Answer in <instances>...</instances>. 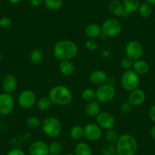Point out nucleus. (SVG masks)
<instances>
[{
	"mask_svg": "<svg viewBox=\"0 0 155 155\" xmlns=\"http://www.w3.org/2000/svg\"><path fill=\"white\" fill-rule=\"evenodd\" d=\"M54 57L58 61L71 60L78 56V47L77 44L69 40H62L56 43L53 49Z\"/></svg>",
	"mask_w": 155,
	"mask_h": 155,
	"instance_id": "1",
	"label": "nucleus"
},
{
	"mask_svg": "<svg viewBox=\"0 0 155 155\" xmlns=\"http://www.w3.org/2000/svg\"><path fill=\"white\" fill-rule=\"evenodd\" d=\"M117 155H135L138 144L136 138L130 134H123L116 143Z\"/></svg>",
	"mask_w": 155,
	"mask_h": 155,
	"instance_id": "2",
	"label": "nucleus"
},
{
	"mask_svg": "<svg viewBox=\"0 0 155 155\" xmlns=\"http://www.w3.org/2000/svg\"><path fill=\"white\" fill-rule=\"evenodd\" d=\"M48 97L53 104L61 107L69 105L72 101V93L68 87L59 84L52 87L49 91Z\"/></svg>",
	"mask_w": 155,
	"mask_h": 155,
	"instance_id": "3",
	"label": "nucleus"
},
{
	"mask_svg": "<svg viewBox=\"0 0 155 155\" xmlns=\"http://www.w3.org/2000/svg\"><path fill=\"white\" fill-rule=\"evenodd\" d=\"M41 128L44 134L50 138H57L62 131L60 121L53 116H48L44 119L41 123Z\"/></svg>",
	"mask_w": 155,
	"mask_h": 155,
	"instance_id": "4",
	"label": "nucleus"
},
{
	"mask_svg": "<svg viewBox=\"0 0 155 155\" xmlns=\"http://www.w3.org/2000/svg\"><path fill=\"white\" fill-rule=\"evenodd\" d=\"M139 82V75L132 69L126 70L121 76L122 86L125 90L129 92L138 88Z\"/></svg>",
	"mask_w": 155,
	"mask_h": 155,
	"instance_id": "5",
	"label": "nucleus"
},
{
	"mask_svg": "<svg viewBox=\"0 0 155 155\" xmlns=\"http://www.w3.org/2000/svg\"><path fill=\"white\" fill-rule=\"evenodd\" d=\"M102 34L106 37H117L122 31V25L118 20L114 18L107 19L101 26Z\"/></svg>",
	"mask_w": 155,
	"mask_h": 155,
	"instance_id": "6",
	"label": "nucleus"
},
{
	"mask_svg": "<svg viewBox=\"0 0 155 155\" xmlns=\"http://www.w3.org/2000/svg\"><path fill=\"white\" fill-rule=\"evenodd\" d=\"M116 96V90L113 86L104 84L96 90V100L101 104L110 102Z\"/></svg>",
	"mask_w": 155,
	"mask_h": 155,
	"instance_id": "7",
	"label": "nucleus"
},
{
	"mask_svg": "<svg viewBox=\"0 0 155 155\" xmlns=\"http://www.w3.org/2000/svg\"><path fill=\"white\" fill-rule=\"evenodd\" d=\"M19 106L25 110L31 109L37 104V96L33 91L26 89L19 94L18 97Z\"/></svg>",
	"mask_w": 155,
	"mask_h": 155,
	"instance_id": "8",
	"label": "nucleus"
},
{
	"mask_svg": "<svg viewBox=\"0 0 155 155\" xmlns=\"http://www.w3.org/2000/svg\"><path fill=\"white\" fill-rule=\"evenodd\" d=\"M125 53L127 57L130 58L132 61H136L141 58L144 53V49L141 43L133 40L126 44Z\"/></svg>",
	"mask_w": 155,
	"mask_h": 155,
	"instance_id": "9",
	"label": "nucleus"
},
{
	"mask_svg": "<svg viewBox=\"0 0 155 155\" xmlns=\"http://www.w3.org/2000/svg\"><path fill=\"white\" fill-rule=\"evenodd\" d=\"M84 137L90 141H97L102 137V129L97 123H90L83 127Z\"/></svg>",
	"mask_w": 155,
	"mask_h": 155,
	"instance_id": "10",
	"label": "nucleus"
},
{
	"mask_svg": "<svg viewBox=\"0 0 155 155\" xmlns=\"http://www.w3.org/2000/svg\"><path fill=\"white\" fill-rule=\"evenodd\" d=\"M15 101L11 94L2 93L0 94V114L8 116L14 110Z\"/></svg>",
	"mask_w": 155,
	"mask_h": 155,
	"instance_id": "11",
	"label": "nucleus"
},
{
	"mask_svg": "<svg viewBox=\"0 0 155 155\" xmlns=\"http://www.w3.org/2000/svg\"><path fill=\"white\" fill-rule=\"evenodd\" d=\"M96 123L101 129L109 130L113 129L116 121L114 116L111 113L108 112H101L96 116Z\"/></svg>",
	"mask_w": 155,
	"mask_h": 155,
	"instance_id": "12",
	"label": "nucleus"
},
{
	"mask_svg": "<svg viewBox=\"0 0 155 155\" xmlns=\"http://www.w3.org/2000/svg\"><path fill=\"white\" fill-rule=\"evenodd\" d=\"M30 155H48L49 144L44 141H35L31 143L29 146Z\"/></svg>",
	"mask_w": 155,
	"mask_h": 155,
	"instance_id": "13",
	"label": "nucleus"
},
{
	"mask_svg": "<svg viewBox=\"0 0 155 155\" xmlns=\"http://www.w3.org/2000/svg\"><path fill=\"white\" fill-rule=\"evenodd\" d=\"M146 100V94L142 89L136 88L129 92L128 101L133 107H138L144 103Z\"/></svg>",
	"mask_w": 155,
	"mask_h": 155,
	"instance_id": "14",
	"label": "nucleus"
},
{
	"mask_svg": "<svg viewBox=\"0 0 155 155\" xmlns=\"http://www.w3.org/2000/svg\"><path fill=\"white\" fill-rule=\"evenodd\" d=\"M109 10L112 14L114 15L121 18H126L129 14L126 12L124 8L123 2H120V0H112L108 5Z\"/></svg>",
	"mask_w": 155,
	"mask_h": 155,
	"instance_id": "15",
	"label": "nucleus"
},
{
	"mask_svg": "<svg viewBox=\"0 0 155 155\" xmlns=\"http://www.w3.org/2000/svg\"><path fill=\"white\" fill-rule=\"evenodd\" d=\"M107 73L102 70L97 69L92 71L89 76V81L92 84L97 86H101L102 84H106L107 80Z\"/></svg>",
	"mask_w": 155,
	"mask_h": 155,
	"instance_id": "16",
	"label": "nucleus"
},
{
	"mask_svg": "<svg viewBox=\"0 0 155 155\" xmlns=\"http://www.w3.org/2000/svg\"><path fill=\"white\" fill-rule=\"evenodd\" d=\"M2 87L5 93L11 94L17 87V79L12 74H7L2 80Z\"/></svg>",
	"mask_w": 155,
	"mask_h": 155,
	"instance_id": "17",
	"label": "nucleus"
},
{
	"mask_svg": "<svg viewBox=\"0 0 155 155\" xmlns=\"http://www.w3.org/2000/svg\"><path fill=\"white\" fill-rule=\"evenodd\" d=\"M101 103L98 102L97 100L87 102L85 106V113L87 116L94 118L101 113Z\"/></svg>",
	"mask_w": 155,
	"mask_h": 155,
	"instance_id": "18",
	"label": "nucleus"
},
{
	"mask_svg": "<svg viewBox=\"0 0 155 155\" xmlns=\"http://www.w3.org/2000/svg\"><path fill=\"white\" fill-rule=\"evenodd\" d=\"M59 69L61 74L66 77L71 76L74 73L75 68L71 60H65L59 62Z\"/></svg>",
	"mask_w": 155,
	"mask_h": 155,
	"instance_id": "19",
	"label": "nucleus"
},
{
	"mask_svg": "<svg viewBox=\"0 0 155 155\" xmlns=\"http://www.w3.org/2000/svg\"><path fill=\"white\" fill-rule=\"evenodd\" d=\"M84 32L89 39H97L101 37L102 34V30H101V27H100L98 25L90 24L85 28Z\"/></svg>",
	"mask_w": 155,
	"mask_h": 155,
	"instance_id": "20",
	"label": "nucleus"
},
{
	"mask_svg": "<svg viewBox=\"0 0 155 155\" xmlns=\"http://www.w3.org/2000/svg\"><path fill=\"white\" fill-rule=\"evenodd\" d=\"M149 68H149L148 63L141 59L134 61L133 65H132V70L135 71L138 75L147 74L149 71Z\"/></svg>",
	"mask_w": 155,
	"mask_h": 155,
	"instance_id": "21",
	"label": "nucleus"
},
{
	"mask_svg": "<svg viewBox=\"0 0 155 155\" xmlns=\"http://www.w3.org/2000/svg\"><path fill=\"white\" fill-rule=\"evenodd\" d=\"M44 59V53L43 50L40 48H35L31 52L29 56V60L33 65H38L41 63Z\"/></svg>",
	"mask_w": 155,
	"mask_h": 155,
	"instance_id": "22",
	"label": "nucleus"
},
{
	"mask_svg": "<svg viewBox=\"0 0 155 155\" xmlns=\"http://www.w3.org/2000/svg\"><path fill=\"white\" fill-rule=\"evenodd\" d=\"M93 151L87 143L81 141L78 143L74 147V155H92Z\"/></svg>",
	"mask_w": 155,
	"mask_h": 155,
	"instance_id": "23",
	"label": "nucleus"
},
{
	"mask_svg": "<svg viewBox=\"0 0 155 155\" xmlns=\"http://www.w3.org/2000/svg\"><path fill=\"white\" fill-rule=\"evenodd\" d=\"M123 4L128 14L138 11L140 6V0H123Z\"/></svg>",
	"mask_w": 155,
	"mask_h": 155,
	"instance_id": "24",
	"label": "nucleus"
},
{
	"mask_svg": "<svg viewBox=\"0 0 155 155\" xmlns=\"http://www.w3.org/2000/svg\"><path fill=\"white\" fill-rule=\"evenodd\" d=\"M70 138L74 141H80L84 138V129L80 125L72 126L69 131Z\"/></svg>",
	"mask_w": 155,
	"mask_h": 155,
	"instance_id": "25",
	"label": "nucleus"
},
{
	"mask_svg": "<svg viewBox=\"0 0 155 155\" xmlns=\"http://www.w3.org/2000/svg\"><path fill=\"white\" fill-rule=\"evenodd\" d=\"M138 14H139V15L141 17L144 18H147L150 17L151 15L152 12H153L152 5L146 2H143V3L140 4V6L138 8Z\"/></svg>",
	"mask_w": 155,
	"mask_h": 155,
	"instance_id": "26",
	"label": "nucleus"
},
{
	"mask_svg": "<svg viewBox=\"0 0 155 155\" xmlns=\"http://www.w3.org/2000/svg\"><path fill=\"white\" fill-rule=\"evenodd\" d=\"M53 103H52L51 100L50 99L49 97L44 96L41 97L38 101H37V106L40 110L42 111H47V110H50L52 107Z\"/></svg>",
	"mask_w": 155,
	"mask_h": 155,
	"instance_id": "27",
	"label": "nucleus"
},
{
	"mask_svg": "<svg viewBox=\"0 0 155 155\" xmlns=\"http://www.w3.org/2000/svg\"><path fill=\"white\" fill-rule=\"evenodd\" d=\"M62 0H44V5L46 8L52 11L59 9L62 6Z\"/></svg>",
	"mask_w": 155,
	"mask_h": 155,
	"instance_id": "28",
	"label": "nucleus"
},
{
	"mask_svg": "<svg viewBox=\"0 0 155 155\" xmlns=\"http://www.w3.org/2000/svg\"><path fill=\"white\" fill-rule=\"evenodd\" d=\"M119 137L120 135H119L117 131L113 129L107 130L105 133V140L107 143H110V144H116V141H118Z\"/></svg>",
	"mask_w": 155,
	"mask_h": 155,
	"instance_id": "29",
	"label": "nucleus"
},
{
	"mask_svg": "<svg viewBox=\"0 0 155 155\" xmlns=\"http://www.w3.org/2000/svg\"><path fill=\"white\" fill-rule=\"evenodd\" d=\"M81 97L85 102H90V101L96 100V91L93 88L87 87L85 88L81 93Z\"/></svg>",
	"mask_w": 155,
	"mask_h": 155,
	"instance_id": "30",
	"label": "nucleus"
},
{
	"mask_svg": "<svg viewBox=\"0 0 155 155\" xmlns=\"http://www.w3.org/2000/svg\"><path fill=\"white\" fill-rule=\"evenodd\" d=\"M63 150V146L59 141H53L49 144V151L50 153L55 155H59Z\"/></svg>",
	"mask_w": 155,
	"mask_h": 155,
	"instance_id": "31",
	"label": "nucleus"
},
{
	"mask_svg": "<svg viewBox=\"0 0 155 155\" xmlns=\"http://www.w3.org/2000/svg\"><path fill=\"white\" fill-rule=\"evenodd\" d=\"M41 123H42V122L40 120V118L35 116H30L26 121L28 127L31 129H37L41 126Z\"/></svg>",
	"mask_w": 155,
	"mask_h": 155,
	"instance_id": "32",
	"label": "nucleus"
},
{
	"mask_svg": "<svg viewBox=\"0 0 155 155\" xmlns=\"http://www.w3.org/2000/svg\"><path fill=\"white\" fill-rule=\"evenodd\" d=\"M101 153H102V155H116V145L113 144L107 143L101 148Z\"/></svg>",
	"mask_w": 155,
	"mask_h": 155,
	"instance_id": "33",
	"label": "nucleus"
},
{
	"mask_svg": "<svg viewBox=\"0 0 155 155\" xmlns=\"http://www.w3.org/2000/svg\"><path fill=\"white\" fill-rule=\"evenodd\" d=\"M132 107H133V106L129 101H125L121 104L120 110L123 114H129L132 110Z\"/></svg>",
	"mask_w": 155,
	"mask_h": 155,
	"instance_id": "34",
	"label": "nucleus"
},
{
	"mask_svg": "<svg viewBox=\"0 0 155 155\" xmlns=\"http://www.w3.org/2000/svg\"><path fill=\"white\" fill-rule=\"evenodd\" d=\"M85 47L88 50L94 51L98 48V44L95 41V39H88L85 42Z\"/></svg>",
	"mask_w": 155,
	"mask_h": 155,
	"instance_id": "35",
	"label": "nucleus"
},
{
	"mask_svg": "<svg viewBox=\"0 0 155 155\" xmlns=\"http://www.w3.org/2000/svg\"><path fill=\"white\" fill-rule=\"evenodd\" d=\"M134 61H132L130 58L129 57H125L124 59L122 60L121 62V65L123 67V68L126 70L131 69V68H132V65H133Z\"/></svg>",
	"mask_w": 155,
	"mask_h": 155,
	"instance_id": "36",
	"label": "nucleus"
},
{
	"mask_svg": "<svg viewBox=\"0 0 155 155\" xmlns=\"http://www.w3.org/2000/svg\"><path fill=\"white\" fill-rule=\"evenodd\" d=\"M12 24V19L8 17H3L0 18V27L2 28H8Z\"/></svg>",
	"mask_w": 155,
	"mask_h": 155,
	"instance_id": "37",
	"label": "nucleus"
},
{
	"mask_svg": "<svg viewBox=\"0 0 155 155\" xmlns=\"http://www.w3.org/2000/svg\"><path fill=\"white\" fill-rule=\"evenodd\" d=\"M6 155H26L25 152L19 148H13L8 151Z\"/></svg>",
	"mask_w": 155,
	"mask_h": 155,
	"instance_id": "38",
	"label": "nucleus"
},
{
	"mask_svg": "<svg viewBox=\"0 0 155 155\" xmlns=\"http://www.w3.org/2000/svg\"><path fill=\"white\" fill-rule=\"evenodd\" d=\"M148 116L150 120L155 123V104L152 105L151 107L149 108Z\"/></svg>",
	"mask_w": 155,
	"mask_h": 155,
	"instance_id": "39",
	"label": "nucleus"
},
{
	"mask_svg": "<svg viewBox=\"0 0 155 155\" xmlns=\"http://www.w3.org/2000/svg\"><path fill=\"white\" fill-rule=\"evenodd\" d=\"M44 0H30V3L34 7L41 6L42 4H44Z\"/></svg>",
	"mask_w": 155,
	"mask_h": 155,
	"instance_id": "40",
	"label": "nucleus"
},
{
	"mask_svg": "<svg viewBox=\"0 0 155 155\" xmlns=\"http://www.w3.org/2000/svg\"><path fill=\"white\" fill-rule=\"evenodd\" d=\"M107 84H110V85L111 86H113L114 87L115 84H116V79L114 77H112V76H110V77H108L107 78Z\"/></svg>",
	"mask_w": 155,
	"mask_h": 155,
	"instance_id": "41",
	"label": "nucleus"
},
{
	"mask_svg": "<svg viewBox=\"0 0 155 155\" xmlns=\"http://www.w3.org/2000/svg\"><path fill=\"white\" fill-rule=\"evenodd\" d=\"M150 137H151L153 140H155V124L153 125V126L151 127V129H150Z\"/></svg>",
	"mask_w": 155,
	"mask_h": 155,
	"instance_id": "42",
	"label": "nucleus"
},
{
	"mask_svg": "<svg viewBox=\"0 0 155 155\" xmlns=\"http://www.w3.org/2000/svg\"><path fill=\"white\" fill-rule=\"evenodd\" d=\"M8 2L12 4H18L21 1V0H8Z\"/></svg>",
	"mask_w": 155,
	"mask_h": 155,
	"instance_id": "43",
	"label": "nucleus"
},
{
	"mask_svg": "<svg viewBox=\"0 0 155 155\" xmlns=\"http://www.w3.org/2000/svg\"><path fill=\"white\" fill-rule=\"evenodd\" d=\"M145 2L151 5H155V0H145Z\"/></svg>",
	"mask_w": 155,
	"mask_h": 155,
	"instance_id": "44",
	"label": "nucleus"
},
{
	"mask_svg": "<svg viewBox=\"0 0 155 155\" xmlns=\"http://www.w3.org/2000/svg\"><path fill=\"white\" fill-rule=\"evenodd\" d=\"M65 155H74V153H65Z\"/></svg>",
	"mask_w": 155,
	"mask_h": 155,
	"instance_id": "45",
	"label": "nucleus"
},
{
	"mask_svg": "<svg viewBox=\"0 0 155 155\" xmlns=\"http://www.w3.org/2000/svg\"><path fill=\"white\" fill-rule=\"evenodd\" d=\"M2 59V53H0V60H1Z\"/></svg>",
	"mask_w": 155,
	"mask_h": 155,
	"instance_id": "46",
	"label": "nucleus"
},
{
	"mask_svg": "<svg viewBox=\"0 0 155 155\" xmlns=\"http://www.w3.org/2000/svg\"><path fill=\"white\" fill-rule=\"evenodd\" d=\"M48 155H55V154H52V153H49Z\"/></svg>",
	"mask_w": 155,
	"mask_h": 155,
	"instance_id": "47",
	"label": "nucleus"
},
{
	"mask_svg": "<svg viewBox=\"0 0 155 155\" xmlns=\"http://www.w3.org/2000/svg\"><path fill=\"white\" fill-rule=\"evenodd\" d=\"M116 155H117V154H116Z\"/></svg>",
	"mask_w": 155,
	"mask_h": 155,
	"instance_id": "48",
	"label": "nucleus"
}]
</instances>
